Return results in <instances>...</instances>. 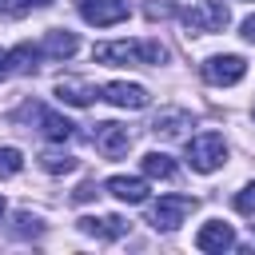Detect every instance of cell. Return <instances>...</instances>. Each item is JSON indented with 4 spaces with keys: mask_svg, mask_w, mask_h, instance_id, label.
Listing matches in <instances>:
<instances>
[{
    "mask_svg": "<svg viewBox=\"0 0 255 255\" xmlns=\"http://www.w3.org/2000/svg\"><path fill=\"white\" fill-rule=\"evenodd\" d=\"M92 56L100 64H163L167 48L159 40H116V44H96Z\"/></svg>",
    "mask_w": 255,
    "mask_h": 255,
    "instance_id": "6da1fadb",
    "label": "cell"
},
{
    "mask_svg": "<svg viewBox=\"0 0 255 255\" xmlns=\"http://www.w3.org/2000/svg\"><path fill=\"white\" fill-rule=\"evenodd\" d=\"M231 24V12L223 0H199L195 8L183 12V28L187 36H211V32H223Z\"/></svg>",
    "mask_w": 255,
    "mask_h": 255,
    "instance_id": "7a4b0ae2",
    "label": "cell"
},
{
    "mask_svg": "<svg viewBox=\"0 0 255 255\" xmlns=\"http://www.w3.org/2000/svg\"><path fill=\"white\" fill-rule=\"evenodd\" d=\"M223 159H227V143H223L219 131H203V135H195L187 143V163L195 171H203V175L215 171V167H223Z\"/></svg>",
    "mask_w": 255,
    "mask_h": 255,
    "instance_id": "3957f363",
    "label": "cell"
},
{
    "mask_svg": "<svg viewBox=\"0 0 255 255\" xmlns=\"http://www.w3.org/2000/svg\"><path fill=\"white\" fill-rule=\"evenodd\" d=\"M199 72H203L207 84H215V88H231V84H239V80L247 76V60L235 56V52H227V56H211V60H203Z\"/></svg>",
    "mask_w": 255,
    "mask_h": 255,
    "instance_id": "277c9868",
    "label": "cell"
},
{
    "mask_svg": "<svg viewBox=\"0 0 255 255\" xmlns=\"http://www.w3.org/2000/svg\"><path fill=\"white\" fill-rule=\"evenodd\" d=\"M195 211V199L191 195H159V203L151 207V227L155 231H175L183 223V215Z\"/></svg>",
    "mask_w": 255,
    "mask_h": 255,
    "instance_id": "5b68a950",
    "label": "cell"
},
{
    "mask_svg": "<svg viewBox=\"0 0 255 255\" xmlns=\"http://www.w3.org/2000/svg\"><path fill=\"white\" fill-rule=\"evenodd\" d=\"M76 8L96 28H112V24L128 20V0H76Z\"/></svg>",
    "mask_w": 255,
    "mask_h": 255,
    "instance_id": "8992f818",
    "label": "cell"
},
{
    "mask_svg": "<svg viewBox=\"0 0 255 255\" xmlns=\"http://www.w3.org/2000/svg\"><path fill=\"white\" fill-rule=\"evenodd\" d=\"M96 151L104 155V159H120V155H128V147H131V131L128 128H120V124H112V120H104V124H96Z\"/></svg>",
    "mask_w": 255,
    "mask_h": 255,
    "instance_id": "52a82bcc",
    "label": "cell"
},
{
    "mask_svg": "<svg viewBox=\"0 0 255 255\" xmlns=\"http://www.w3.org/2000/svg\"><path fill=\"white\" fill-rule=\"evenodd\" d=\"M100 96H104L108 104H116V108H128V112H139V108H147V100H151L147 88L128 84V80H112V84H104Z\"/></svg>",
    "mask_w": 255,
    "mask_h": 255,
    "instance_id": "ba28073f",
    "label": "cell"
},
{
    "mask_svg": "<svg viewBox=\"0 0 255 255\" xmlns=\"http://www.w3.org/2000/svg\"><path fill=\"white\" fill-rule=\"evenodd\" d=\"M76 227H80L84 235H96V239H124L131 223L120 219V215H84Z\"/></svg>",
    "mask_w": 255,
    "mask_h": 255,
    "instance_id": "9c48e42d",
    "label": "cell"
},
{
    "mask_svg": "<svg viewBox=\"0 0 255 255\" xmlns=\"http://www.w3.org/2000/svg\"><path fill=\"white\" fill-rule=\"evenodd\" d=\"M24 112L36 116V120H40V131H44L48 139H56V143H64V139L76 135V124L64 120V116H56V112H44V108H36V104H24Z\"/></svg>",
    "mask_w": 255,
    "mask_h": 255,
    "instance_id": "30bf717a",
    "label": "cell"
},
{
    "mask_svg": "<svg viewBox=\"0 0 255 255\" xmlns=\"http://www.w3.org/2000/svg\"><path fill=\"white\" fill-rule=\"evenodd\" d=\"M56 96H60L64 104H72V108H88V104H96V100H100V88H92L88 80L64 76V80L56 84Z\"/></svg>",
    "mask_w": 255,
    "mask_h": 255,
    "instance_id": "8fae6325",
    "label": "cell"
},
{
    "mask_svg": "<svg viewBox=\"0 0 255 255\" xmlns=\"http://www.w3.org/2000/svg\"><path fill=\"white\" fill-rule=\"evenodd\" d=\"M195 247H199V251H227V247H235V231H231L223 219H211V223L199 227Z\"/></svg>",
    "mask_w": 255,
    "mask_h": 255,
    "instance_id": "7c38bea8",
    "label": "cell"
},
{
    "mask_svg": "<svg viewBox=\"0 0 255 255\" xmlns=\"http://www.w3.org/2000/svg\"><path fill=\"white\" fill-rule=\"evenodd\" d=\"M76 48H80L76 32H68V28H52V32L44 36V44H40V56H48V60H68Z\"/></svg>",
    "mask_w": 255,
    "mask_h": 255,
    "instance_id": "4fadbf2b",
    "label": "cell"
},
{
    "mask_svg": "<svg viewBox=\"0 0 255 255\" xmlns=\"http://www.w3.org/2000/svg\"><path fill=\"white\" fill-rule=\"evenodd\" d=\"M183 128H191V116H187L183 108H167V112H159L155 124H151V131H155L159 139H179Z\"/></svg>",
    "mask_w": 255,
    "mask_h": 255,
    "instance_id": "5bb4252c",
    "label": "cell"
},
{
    "mask_svg": "<svg viewBox=\"0 0 255 255\" xmlns=\"http://www.w3.org/2000/svg\"><path fill=\"white\" fill-rule=\"evenodd\" d=\"M108 191H112L116 199H124V203H143V199H147V183L135 179V175H112V179H108Z\"/></svg>",
    "mask_w": 255,
    "mask_h": 255,
    "instance_id": "9a60e30c",
    "label": "cell"
},
{
    "mask_svg": "<svg viewBox=\"0 0 255 255\" xmlns=\"http://www.w3.org/2000/svg\"><path fill=\"white\" fill-rule=\"evenodd\" d=\"M36 60H40V48H32V44H16V48L8 52V76H12V72H20V76L36 72Z\"/></svg>",
    "mask_w": 255,
    "mask_h": 255,
    "instance_id": "2e32d148",
    "label": "cell"
},
{
    "mask_svg": "<svg viewBox=\"0 0 255 255\" xmlns=\"http://www.w3.org/2000/svg\"><path fill=\"white\" fill-rule=\"evenodd\" d=\"M139 163H143V175H151V179H171V175H175V163H171V155H163V151H147Z\"/></svg>",
    "mask_w": 255,
    "mask_h": 255,
    "instance_id": "e0dca14e",
    "label": "cell"
},
{
    "mask_svg": "<svg viewBox=\"0 0 255 255\" xmlns=\"http://www.w3.org/2000/svg\"><path fill=\"white\" fill-rule=\"evenodd\" d=\"M76 155H68V151H44L40 155V167L48 171V175H68V171H76Z\"/></svg>",
    "mask_w": 255,
    "mask_h": 255,
    "instance_id": "ac0fdd59",
    "label": "cell"
},
{
    "mask_svg": "<svg viewBox=\"0 0 255 255\" xmlns=\"http://www.w3.org/2000/svg\"><path fill=\"white\" fill-rule=\"evenodd\" d=\"M24 167V155L16 151V147H0V179H8V175H16Z\"/></svg>",
    "mask_w": 255,
    "mask_h": 255,
    "instance_id": "d6986e66",
    "label": "cell"
},
{
    "mask_svg": "<svg viewBox=\"0 0 255 255\" xmlns=\"http://www.w3.org/2000/svg\"><path fill=\"white\" fill-rule=\"evenodd\" d=\"M32 12V0H0V20H20Z\"/></svg>",
    "mask_w": 255,
    "mask_h": 255,
    "instance_id": "ffe728a7",
    "label": "cell"
},
{
    "mask_svg": "<svg viewBox=\"0 0 255 255\" xmlns=\"http://www.w3.org/2000/svg\"><path fill=\"white\" fill-rule=\"evenodd\" d=\"M16 235H40L44 227H40V219L36 215H28V211H16V227H12Z\"/></svg>",
    "mask_w": 255,
    "mask_h": 255,
    "instance_id": "44dd1931",
    "label": "cell"
},
{
    "mask_svg": "<svg viewBox=\"0 0 255 255\" xmlns=\"http://www.w3.org/2000/svg\"><path fill=\"white\" fill-rule=\"evenodd\" d=\"M143 12H147V20H167V16H175V4L171 0H147Z\"/></svg>",
    "mask_w": 255,
    "mask_h": 255,
    "instance_id": "7402d4cb",
    "label": "cell"
},
{
    "mask_svg": "<svg viewBox=\"0 0 255 255\" xmlns=\"http://www.w3.org/2000/svg\"><path fill=\"white\" fill-rule=\"evenodd\" d=\"M235 211L239 215H255V183H247L243 191H235Z\"/></svg>",
    "mask_w": 255,
    "mask_h": 255,
    "instance_id": "603a6c76",
    "label": "cell"
},
{
    "mask_svg": "<svg viewBox=\"0 0 255 255\" xmlns=\"http://www.w3.org/2000/svg\"><path fill=\"white\" fill-rule=\"evenodd\" d=\"M96 195H100V187H96L92 179H84V183L72 191V199H76V203H88V199H96Z\"/></svg>",
    "mask_w": 255,
    "mask_h": 255,
    "instance_id": "cb8c5ba5",
    "label": "cell"
},
{
    "mask_svg": "<svg viewBox=\"0 0 255 255\" xmlns=\"http://www.w3.org/2000/svg\"><path fill=\"white\" fill-rule=\"evenodd\" d=\"M243 40H247V44H255V16H247V20H243Z\"/></svg>",
    "mask_w": 255,
    "mask_h": 255,
    "instance_id": "d4e9b609",
    "label": "cell"
},
{
    "mask_svg": "<svg viewBox=\"0 0 255 255\" xmlns=\"http://www.w3.org/2000/svg\"><path fill=\"white\" fill-rule=\"evenodd\" d=\"M8 76V52H0V80Z\"/></svg>",
    "mask_w": 255,
    "mask_h": 255,
    "instance_id": "484cf974",
    "label": "cell"
},
{
    "mask_svg": "<svg viewBox=\"0 0 255 255\" xmlns=\"http://www.w3.org/2000/svg\"><path fill=\"white\" fill-rule=\"evenodd\" d=\"M44 4H52V0H32V8H44Z\"/></svg>",
    "mask_w": 255,
    "mask_h": 255,
    "instance_id": "4316f807",
    "label": "cell"
},
{
    "mask_svg": "<svg viewBox=\"0 0 255 255\" xmlns=\"http://www.w3.org/2000/svg\"><path fill=\"white\" fill-rule=\"evenodd\" d=\"M0 215H4V195H0Z\"/></svg>",
    "mask_w": 255,
    "mask_h": 255,
    "instance_id": "83f0119b",
    "label": "cell"
}]
</instances>
